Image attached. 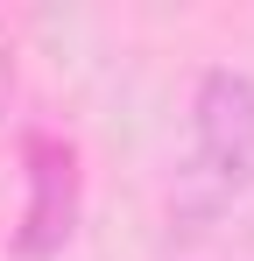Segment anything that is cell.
Instances as JSON below:
<instances>
[{
  "label": "cell",
  "instance_id": "cell-2",
  "mask_svg": "<svg viewBox=\"0 0 254 261\" xmlns=\"http://www.w3.org/2000/svg\"><path fill=\"white\" fill-rule=\"evenodd\" d=\"M21 155H29V212H21L14 247L29 261H42V254H57L71 240V226H78V148L64 134H29Z\"/></svg>",
  "mask_w": 254,
  "mask_h": 261
},
{
  "label": "cell",
  "instance_id": "cell-1",
  "mask_svg": "<svg viewBox=\"0 0 254 261\" xmlns=\"http://www.w3.org/2000/svg\"><path fill=\"white\" fill-rule=\"evenodd\" d=\"M191 148L198 176L212 191H247L254 184V78L247 71H205L191 92Z\"/></svg>",
  "mask_w": 254,
  "mask_h": 261
}]
</instances>
